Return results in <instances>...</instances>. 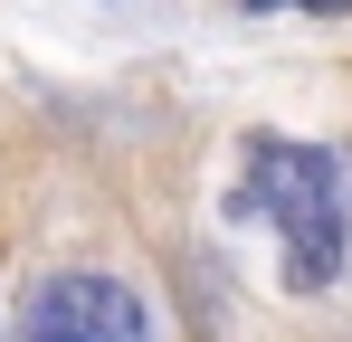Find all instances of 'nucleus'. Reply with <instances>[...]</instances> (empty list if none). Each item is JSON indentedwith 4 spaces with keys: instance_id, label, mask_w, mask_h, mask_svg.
I'll list each match as a JSON object with an SVG mask.
<instances>
[{
    "instance_id": "obj_1",
    "label": "nucleus",
    "mask_w": 352,
    "mask_h": 342,
    "mask_svg": "<svg viewBox=\"0 0 352 342\" xmlns=\"http://www.w3.org/2000/svg\"><path fill=\"white\" fill-rule=\"evenodd\" d=\"M248 209H267L286 247V285L324 295L343 266V171L314 143H248Z\"/></svg>"
},
{
    "instance_id": "obj_2",
    "label": "nucleus",
    "mask_w": 352,
    "mask_h": 342,
    "mask_svg": "<svg viewBox=\"0 0 352 342\" xmlns=\"http://www.w3.org/2000/svg\"><path fill=\"white\" fill-rule=\"evenodd\" d=\"M19 342H153V314L143 295L105 266H67V276L29 285V314H19Z\"/></svg>"
},
{
    "instance_id": "obj_3",
    "label": "nucleus",
    "mask_w": 352,
    "mask_h": 342,
    "mask_svg": "<svg viewBox=\"0 0 352 342\" xmlns=\"http://www.w3.org/2000/svg\"><path fill=\"white\" fill-rule=\"evenodd\" d=\"M238 10H343V0H238Z\"/></svg>"
}]
</instances>
